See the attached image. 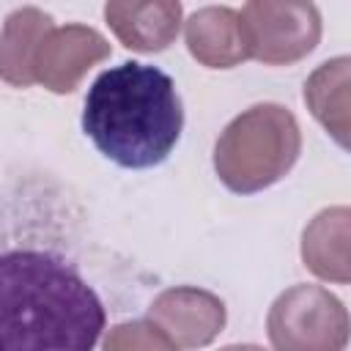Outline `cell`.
Wrapping results in <instances>:
<instances>
[{"instance_id":"6da1fadb","label":"cell","mask_w":351,"mask_h":351,"mask_svg":"<svg viewBox=\"0 0 351 351\" xmlns=\"http://www.w3.org/2000/svg\"><path fill=\"white\" fill-rule=\"evenodd\" d=\"M104 321L93 288L58 255L0 252V351H93Z\"/></svg>"},{"instance_id":"7a4b0ae2","label":"cell","mask_w":351,"mask_h":351,"mask_svg":"<svg viewBox=\"0 0 351 351\" xmlns=\"http://www.w3.org/2000/svg\"><path fill=\"white\" fill-rule=\"evenodd\" d=\"M82 129L115 165L154 167L170 156L184 129L176 82L156 66L123 60L88 88Z\"/></svg>"},{"instance_id":"3957f363","label":"cell","mask_w":351,"mask_h":351,"mask_svg":"<svg viewBox=\"0 0 351 351\" xmlns=\"http://www.w3.org/2000/svg\"><path fill=\"white\" fill-rule=\"evenodd\" d=\"M302 132L293 112L263 101L236 115L214 145V170L219 181L239 195L269 189L296 165Z\"/></svg>"},{"instance_id":"277c9868","label":"cell","mask_w":351,"mask_h":351,"mask_svg":"<svg viewBox=\"0 0 351 351\" xmlns=\"http://www.w3.org/2000/svg\"><path fill=\"white\" fill-rule=\"evenodd\" d=\"M266 332L274 351H346L348 313L335 293L304 282L274 299Z\"/></svg>"},{"instance_id":"5b68a950","label":"cell","mask_w":351,"mask_h":351,"mask_svg":"<svg viewBox=\"0 0 351 351\" xmlns=\"http://www.w3.org/2000/svg\"><path fill=\"white\" fill-rule=\"evenodd\" d=\"M247 55L266 66L302 60L321 41V14L313 3L252 0L239 11Z\"/></svg>"},{"instance_id":"8992f818","label":"cell","mask_w":351,"mask_h":351,"mask_svg":"<svg viewBox=\"0 0 351 351\" xmlns=\"http://www.w3.org/2000/svg\"><path fill=\"white\" fill-rule=\"evenodd\" d=\"M148 321L176 346V348H203L217 340L225 329L228 313L225 302L211 291L178 285L162 291L151 307Z\"/></svg>"},{"instance_id":"52a82bcc","label":"cell","mask_w":351,"mask_h":351,"mask_svg":"<svg viewBox=\"0 0 351 351\" xmlns=\"http://www.w3.org/2000/svg\"><path fill=\"white\" fill-rule=\"evenodd\" d=\"M110 55L107 38L88 25L52 27L36 49L33 82L52 93H71L80 80Z\"/></svg>"},{"instance_id":"ba28073f","label":"cell","mask_w":351,"mask_h":351,"mask_svg":"<svg viewBox=\"0 0 351 351\" xmlns=\"http://www.w3.org/2000/svg\"><path fill=\"white\" fill-rule=\"evenodd\" d=\"M184 8L173 0L156 3H123L112 0L104 5V19L115 38L134 52H162L167 49L181 27Z\"/></svg>"},{"instance_id":"9c48e42d","label":"cell","mask_w":351,"mask_h":351,"mask_svg":"<svg viewBox=\"0 0 351 351\" xmlns=\"http://www.w3.org/2000/svg\"><path fill=\"white\" fill-rule=\"evenodd\" d=\"M184 38L189 55L208 69H233L250 58L241 36L239 11L228 5L197 8L184 22Z\"/></svg>"},{"instance_id":"30bf717a","label":"cell","mask_w":351,"mask_h":351,"mask_svg":"<svg viewBox=\"0 0 351 351\" xmlns=\"http://www.w3.org/2000/svg\"><path fill=\"white\" fill-rule=\"evenodd\" d=\"M348 206H332L318 211L302 233V261L304 266L329 282L346 285L351 280L348 263Z\"/></svg>"},{"instance_id":"8fae6325","label":"cell","mask_w":351,"mask_h":351,"mask_svg":"<svg viewBox=\"0 0 351 351\" xmlns=\"http://www.w3.org/2000/svg\"><path fill=\"white\" fill-rule=\"evenodd\" d=\"M52 27V16L36 5H25L8 14L0 33V80L14 88L33 85V58Z\"/></svg>"},{"instance_id":"7c38bea8","label":"cell","mask_w":351,"mask_h":351,"mask_svg":"<svg viewBox=\"0 0 351 351\" xmlns=\"http://www.w3.org/2000/svg\"><path fill=\"white\" fill-rule=\"evenodd\" d=\"M351 60L346 55L321 63L304 82V101L318 123L346 148L348 145V85Z\"/></svg>"},{"instance_id":"4fadbf2b","label":"cell","mask_w":351,"mask_h":351,"mask_svg":"<svg viewBox=\"0 0 351 351\" xmlns=\"http://www.w3.org/2000/svg\"><path fill=\"white\" fill-rule=\"evenodd\" d=\"M104 351H178L151 321H126L107 332Z\"/></svg>"},{"instance_id":"5bb4252c","label":"cell","mask_w":351,"mask_h":351,"mask_svg":"<svg viewBox=\"0 0 351 351\" xmlns=\"http://www.w3.org/2000/svg\"><path fill=\"white\" fill-rule=\"evenodd\" d=\"M219 351H263L261 346H252V343H241V346H225Z\"/></svg>"}]
</instances>
